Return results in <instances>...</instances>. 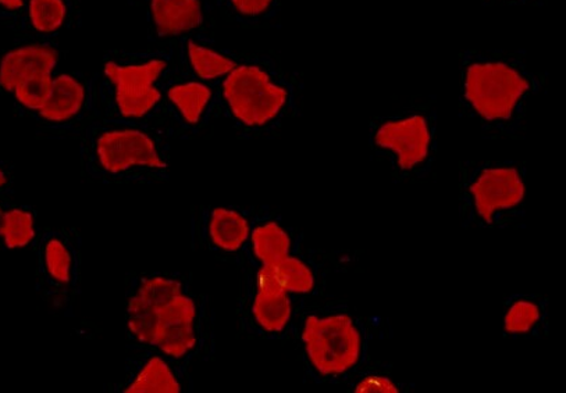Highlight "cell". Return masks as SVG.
<instances>
[{
    "label": "cell",
    "mask_w": 566,
    "mask_h": 393,
    "mask_svg": "<svg viewBox=\"0 0 566 393\" xmlns=\"http://www.w3.org/2000/svg\"><path fill=\"white\" fill-rule=\"evenodd\" d=\"M156 31L160 35H179L202 24L199 0H153L150 3Z\"/></svg>",
    "instance_id": "ffe728a7"
},
{
    "label": "cell",
    "mask_w": 566,
    "mask_h": 393,
    "mask_svg": "<svg viewBox=\"0 0 566 393\" xmlns=\"http://www.w3.org/2000/svg\"><path fill=\"white\" fill-rule=\"evenodd\" d=\"M371 160L400 184H426L440 152V113L436 95H413L369 120Z\"/></svg>",
    "instance_id": "277c9868"
},
{
    "label": "cell",
    "mask_w": 566,
    "mask_h": 393,
    "mask_svg": "<svg viewBox=\"0 0 566 393\" xmlns=\"http://www.w3.org/2000/svg\"><path fill=\"white\" fill-rule=\"evenodd\" d=\"M0 7L8 10H19L24 7V0H0Z\"/></svg>",
    "instance_id": "83f0119b"
},
{
    "label": "cell",
    "mask_w": 566,
    "mask_h": 393,
    "mask_svg": "<svg viewBox=\"0 0 566 393\" xmlns=\"http://www.w3.org/2000/svg\"><path fill=\"white\" fill-rule=\"evenodd\" d=\"M304 246V235L269 206H251V233L242 265L276 267ZM239 267V268H240Z\"/></svg>",
    "instance_id": "4fadbf2b"
},
{
    "label": "cell",
    "mask_w": 566,
    "mask_h": 393,
    "mask_svg": "<svg viewBox=\"0 0 566 393\" xmlns=\"http://www.w3.org/2000/svg\"><path fill=\"white\" fill-rule=\"evenodd\" d=\"M38 212L30 204L9 199L0 217V251H18L34 245Z\"/></svg>",
    "instance_id": "d6986e66"
},
{
    "label": "cell",
    "mask_w": 566,
    "mask_h": 393,
    "mask_svg": "<svg viewBox=\"0 0 566 393\" xmlns=\"http://www.w3.org/2000/svg\"><path fill=\"white\" fill-rule=\"evenodd\" d=\"M230 3L241 18L259 21L276 15L280 0H230Z\"/></svg>",
    "instance_id": "d4e9b609"
},
{
    "label": "cell",
    "mask_w": 566,
    "mask_h": 393,
    "mask_svg": "<svg viewBox=\"0 0 566 393\" xmlns=\"http://www.w3.org/2000/svg\"><path fill=\"white\" fill-rule=\"evenodd\" d=\"M527 170L520 160H461L458 215L463 229L501 231L525 227Z\"/></svg>",
    "instance_id": "52a82bcc"
},
{
    "label": "cell",
    "mask_w": 566,
    "mask_h": 393,
    "mask_svg": "<svg viewBox=\"0 0 566 393\" xmlns=\"http://www.w3.org/2000/svg\"><path fill=\"white\" fill-rule=\"evenodd\" d=\"M120 380L111 386L116 393H182L193 390L191 368L150 348H127Z\"/></svg>",
    "instance_id": "7c38bea8"
},
{
    "label": "cell",
    "mask_w": 566,
    "mask_h": 393,
    "mask_svg": "<svg viewBox=\"0 0 566 393\" xmlns=\"http://www.w3.org/2000/svg\"><path fill=\"white\" fill-rule=\"evenodd\" d=\"M304 94L300 75L272 62L242 63L223 78L220 104L245 136H269L302 115Z\"/></svg>",
    "instance_id": "8992f818"
},
{
    "label": "cell",
    "mask_w": 566,
    "mask_h": 393,
    "mask_svg": "<svg viewBox=\"0 0 566 393\" xmlns=\"http://www.w3.org/2000/svg\"><path fill=\"white\" fill-rule=\"evenodd\" d=\"M375 322L345 300H296L287 339L305 379L317 385L345 386L370 363Z\"/></svg>",
    "instance_id": "3957f363"
},
{
    "label": "cell",
    "mask_w": 566,
    "mask_h": 393,
    "mask_svg": "<svg viewBox=\"0 0 566 393\" xmlns=\"http://www.w3.org/2000/svg\"><path fill=\"white\" fill-rule=\"evenodd\" d=\"M345 387L355 393H401L407 391V386L391 373V369H385L380 364H369L368 368L353 376Z\"/></svg>",
    "instance_id": "7402d4cb"
},
{
    "label": "cell",
    "mask_w": 566,
    "mask_h": 393,
    "mask_svg": "<svg viewBox=\"0 0 566 393\" xmlns=\"http://www.w3.org/2000/svg\"><path fill=\"white\" fill-rule=\"evenodd\" d=\"M187 50L193 73L197 74L199 81L207 84L224 78L239 64L234 59L209 50L193 41L188 42Z\"/></svg>",
    "instance_id": "44dd1931"
},
{
    "label": "cell",
    "mask_w": 566,
    "mask_h": 393,
    "mask_svg": "<svg viewBox=\"0 0 566 393\" xmlns=\"http://www.w3.org/2000/svg\"><path fill=\"white\" fill-rule=\"evenodd\" d=\"M127 348L156 349L187 368L210 363L218 352L212 296L182 272H136L126 277Z\"/></svg>",
    "instance_id": "6da1fadb"
},
{
    "label": "cell",
    "mask_w": 566,
    "mask_h": 393,
    "mask_svg": "<svg viewBox=\"0 0 566 393\" xmlns=\"http://www.w3.org/2000/svg\"><path fill=\"white\" fill-rule=\"evenodd\" d=\"M34 253L36 294L57 316H72L83 283V236L74 227L42 230Z\"/></svg>",
    "instance_id": "ba28073f"
},
{
    "label": "cell",
    "mask_w": 566,
    "mask_h": 393,
    "mask_svg": "<svg viewBox=\"0 0 566 393\" xmlns=\"http://www.w3.org/2000/svg\"><path fill=\"white\" fill-rule=\"evenodd\" d=\"M237 320L247 338L283 342L289 337L296 300L279 282L272 267L242 265Z\"/></svg>",
    "instance_id": "9c48e42d"
},
{
    "label": "cell",
    "mask_w": 566,
    "mask_h": 393,
    "mask_svg": "<svg viewBox=\"0 0 566 393\" xmlns=\"http://www.w3.org/2000/svg\"><path fill=\"white\" fill-rule=\"evenodd\" d=\"M59 61L55 50L46 45H30L7 53L0 62V91L13 94L21 81L36 73H53Z\"/></svg>",
    "instance_id": "e0dca14e"
},
{
    "label": "cell",
    "mask_w": 566,
    "mask_h": 393,
    "mask_svg": "<svg viewBox=\"0 0 566 393\" xmlns=\"http://www.w3.org/2000/svg\"><path fill=\"white\" fill-rule=\"evenodd\" d=\"M81 177L96 185H150L170 181V156L148 128L107 121L90 129L81 150Z\"/></svg>",
    "instance_id": "5b68a950"
},
{
    "label": "cell",
    "mask_w": 566,
    "mask_h": 393,
    "mask_svg": "<svg viewBox=\"0 0 566 393\" xmlns=\"http://www.w3.org/2000/svg\"><path fill=\"white\" fill-rule=\"evenodd\" d=\"M503 328L505 337L515 341L548 336V298L538 294L511 295L505 300Z\"/></svg>",
    "instance_id": "5bb4252c"
},
{
    "label": "cell",
    "mask_w": 566,
    "mask_h": 393,
    "mask_svg": "<svg viewBox=\"0 0 566 393\" xmlns=\"http://www.w3.org/2000/svg\"><path fill=\"white\" fill-rule=\"evenodd\" d=\"M67 7L63 0H30L29 15L32 26L43 34L55 32L66 20Z\"/></svg>",
    "instance_id": "cb8c5ba5"
},
{
    "label": "cell",
    "mask_w": 566,
    "mask_h": 393,
    "mask_svg": "<svg viewBox=\"0 0 566 393\" xmlns=\"http://www.w3.org/2000/svg\"><path fill=\"white\" fill-rule=\"evenodd\" d=\"M15 176L12 166L0 159V199L14 197Z\"/></svg>",
    "instance_id": "484cf974"
},
{
    "label": "cell",
    "mask_w": 566,
    "mask_h": 393,
    "mask_svg": "<svg viewBox=\"0 0 566 393\" xmlns=\"http://www.w3.org/2000/svg\"><path fill=\"white\" fill-rule=\"evenodd\" d=\"M325 267L326 265L314 256V252H306L302 246L273 270L287 293L295 300H300L321 296Z\"/></svg>",
    "instance_id": "9a60e30c"
},
{
    "label": "cell",
    "mask_w": 566,
    "mask_h": 393,
    "mask_svg": "<svg viewBox=\"0 0 566 393\" xmlns=\"http://www.w3.org/2000/svg\"><path fill=\"white\" fill-rule=\"evenodd\" d=\"M547 81L525 51L465 50L460 53V116L484 139L520 141Z\"/></svg>",
    "instance_id": "7a4b0ae2"
},
{
    "label": "cell",
    "mask_w": 566,
    "mask_h": 393,
    "mask_svg": "<svg viewBox=\"0 0 566 393\" xmlns=\"http://www.w3.org/2000/svg\"><path fill=\"white\" fill-rule=\"evenodd\" d=\"M52 73H36L21 81L13 91V98L25 111H40L50 98L52 89Z\"/></svg>",
    "instance_id": "603a6c76"
},
{
    "label": "cell",
    "mask_w": 566,
    "mask_h": 393,
    "mask_svg": "<svg viewBox=\"0 0 566 393\" xmlns=\"http://www.w3.org/2000/svg\"><path fill=\"white\" fill-rule=\"evenodd\" d=\"M86 102L85 85L72 74H59L53 77L50 98L36 116L50 126H66L83 115Z\"/></svg>",
    "instance_id": "2e32d148"
},
{
    "label": "cell",
    "mask_w": 566,
    "mask_h": 393,
    "mask_svg": "<svg viewBox=\"0 0 566 393\" xmlns=\"http://www.w3.org/2000/svg\"><path fill=\"white\" fill-rule=\"evenodd\" d=\"M214 91L203 81H182L165 88V102L177 121L187 128L202 126L212 110Z\"/></svg>",
    "instance_id": "ac0fdd59"
},
{
    "label": "cell",
    "mask_w": 566,
    "mask_h": 393,
    "mask_svg": "<svg viewBox=\"0 0 566 393\" xmlns=\"http://www.w3.org/2000/svg\"><path fill=\"white\" fill-rule=\"evenodd\" d=\"M486 8H544L548 0H481Z\"/></svg>",
    "instance_id": "4316f807"
},
{
    "label": "cell",
    "mask_w": 566,
    "mask_h": 393,
    "mask_svg": "<svg viewBox=\"0 0 566 393\" xmlns=\"http://www.w3.org/2000/svg\"><path fill=\"white\" fill-rule=\"evenodd\" d=\"M251 233V208L201 204L192 209V249L214 261L240 267Z\"/></svg>",
    "instance_id": "8fae6325"
},
{
    "label": "cell",
    "mask_w": 566,
    "mask_h": 393,
    "mask_svg": "<svg viewBox=\"0 0 566 393\" xmlns=\"http://www.w3.org/2000/svg\"><path fill=\"white\" fill-rule=\"evenodd\" d=\"M166 68L161 59L138 64L107 62L104 74L109 115L116 120L139 124L159 113L165 104L160 79Z\"/></svg>",
    "instance_id": "30bf717a"
}]
</instances>
